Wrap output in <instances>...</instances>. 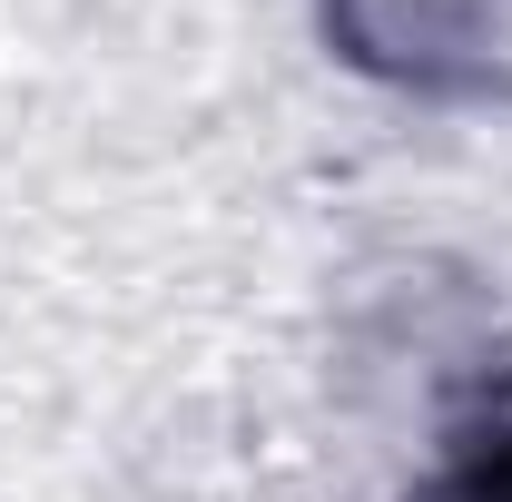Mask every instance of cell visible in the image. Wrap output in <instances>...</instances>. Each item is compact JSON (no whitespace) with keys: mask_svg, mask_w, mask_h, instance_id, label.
Listing matches in <instances>:
<instances>
[{"mask_svg":"<svg viewBox=\"0 0 512 502\" xmlns=\"http://www.w3.org/2000/svg\"><path fill=\"white\" fill-rule=\"evenodd\" d=\"M325 40L384 89L463 99L503 69V0H325Z\"/></svg>","mask_w":512,"mask_h":502,"instance_id":"obj_1","label":"cell"},{"mask_svg":"<svg viewBox=\"0 0 512 502\" xmlns=\"http://www.w3.org/2000/svg\"><path fill=\"white\" fill-rule=\"evenodd\" d=\"M473 502H512V434L483 453V483H473Z\"/></svg>","mask_w":512,"mask_h":502,"instance_id":"obj_2","label":"cell"}]
</instances>
